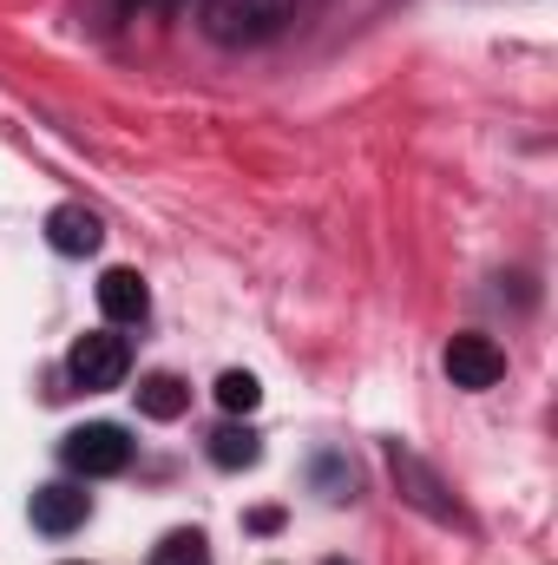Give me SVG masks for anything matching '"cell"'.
<instances>
[{
  "label": "cell",
  "mask_w": 558,
  "mask_h": 565,
  "mask_svg": "<svg viewBox=\"0 0 558 565\" xmlns=\"http://www.w3.org/2000/svg\"><path fill=\"white\" fill-rule=\"evenodd\" d=\"M126 369H132V349H126V335H112V329L79 335V342H73V355H66V375H73L86 395L119 388V382H126Z\"/></svg>",
  "instance_id": "cell-3"
},
{
  "label": "cell",
  "mask_w": 558,
  "mask_h": 565,
  "mask_svg": "<svg viewBox=\"0 0 558 565\" xmlns=\"http://www.w3.org/2000/svg\"><path fill=\"white\" fill-rule=\"evenodd\" d=\"M217 402H224L230 415H250V408L264 402V382H257L250 369H224V375H217Z\"/></svg>",
  "instance_id": "cell-11"
},
{
  "label": "cell",
  "mask_w": 558,
  "mask_h": 565,
  "mask_svg": "<svg viewBox=\"0 0 558 565\" xmlns=\"http://www.w3.org/2000/svg\"><path fill=\"white\" fill-rule=\"evenodd\" d=\"M191 408V388L178 382V375H144L139 382V415L144 422H178Z\"/></svg>",
  "instance_id": "cell-9"
},
{
  "label": "cell",
  "mask_w": 558,
  "mask_h": 565,
  "mask_svg": "<svg viewBox=\"0 0 558 565\" xmlns=\"http://www.w3.org/2000/svg\"><path fill=\"white\" fill-rule=\"evenodd\" d=\"M296 13V0H204V33L217 46H257L282 33V20Z\"/></svg>",
  "instance_id": "cell-1"
},
{
  "label": "cell",
  "mask_w": 558,
  "mask_h": 565,
  "mask_svg": "<svg viewBox=\"0 0 558 565\" xmlns=\"http://www.w3.org/2000/svg\"><path fill=\"white\" fill-rule=\"evenodd\" d=\"M132 7H139V0H106V7H99V26H119Z\"/></svg>",
  "instance_id": "cell-14"
},
{
  "label": "cell",
  "mask_w": 558,
  "mask_h": 565,
  "mask_svg": "<svg viewBox=\"0 0 558 565\" xmlns=\"http://www.w3.org/2000/svg\"><path fill=\"white\" fill-rule=\"evenodd\" d=\"M329 565H348V559H329Z\"/></svg>",
  "instance_id": "cell-15"
},
{
  "label": "cell",
  "mask_w": 558,
  "mask_h": 565,
  "mask_svg": "<svg viewBox=\"0 0 558 565\" xmlns=\"http://www.w3.org/2000/svg\"><path fill=\"white\" fill-rule=\"evenodd\" d=\"M26 513H33V526H40V533H53V540H60V533H73V526H86L93 500H86L79 487L53 480V487H33V507H26Z\"/></svg>",
  "instance_id": "cell-6"
},
{
  "label": "cell",
  "mask_w": 558,
  "mask_h": 565,
  "mask_svg": "<svg viewBox=\"0 0 558 565\" xmlns=\"http://www.w3.org/2000/svg\"><path fill=\"white\" fill-rule=\"evenodd\" d=\"M60 460L73 473H86V480H106V473L132 467V440H126V427H112V422H86L60 440Z\"/></svg>",
  "instance_id": "cell-2"
},
{
  "label": "cell",
  "mask_w": 558,
  "mask_h": 565,
  "mask_svg": "<svg viewBox=\"0 0 558 565\" xmlns=\"http://www.w3.org/2000/svg\"><path fill=\"white\" fill-rule=\"evenodd\" d=\"M388 467H395V487H401V500L420 507V513H433V520H447V526H466V513H460V500H447V480L408 454V447H388Z\"/></svg>",
  "instance_id": "cell-4"
},
{
  "label": "cell",
  "mask_w": 558,
  "mask_h": 565,
  "mask_svg": "<svg viewBox=\"0 0 558 565\" xmlns=\"http://www.w3.org/2000/svg\"><path fill=\"white\" fill-rule=\"evenodd\" d=\"M46 244H53L60 257H93V250L106 244V224H99L86 204H60V211L46 217Z\"/></svg>",
  "instance_id": "cell-7"
},
{
  "label": "cell",
  "mask_w": 558,
  "mask_h": 565,
  "mask_svg": "<svg viewBox=\"0 0 558 565\" xmlns=\"http://www.w3.org/2000/svg\"><path fill=\"white\" fill-rule=\"evenodd\" d=\"M99 309H106V322H144L151 316V289H144L139 270H106L99 277Z\"/></svg>",
  "instance_id": "cell-8"
},
{
  "label": "cell",
  "mask_w": 558,
  "mask_h": 565,
  "mask_svg": "<svg viewBox=\"0 0 558 565\" xmlns=\"http://www.w3.org/2000/svg\"><path fill=\"white\" fill-rule=\"evenodd\" d=\"M151 565H204V533H197V526H191V533H164L158 553H151Z\"/></svg>",
  "instance_id": "cell-12"
},
{
  "label": "cell",
  "mask_w": 558,
  "mask_h": 565,
  "mask_svg": "<svg viewBox=\"0 0 558 565\" xmlns=\"http://www.w3.org/2000/svg\"><path fill=\"white\" fill-rule=\"evenodd\" d=\"M315 480L329 487V500H342V493L355 487V473H342V460H315Z\"/></svg>",
  "instance_id": "cell-13"
},
{
  "label": "cell",
  "mask_w": 558,
  "mask_h": 565,
  "mask_svg": "<svg viewBox=\"0 0 558 565\" xmlns=\"http://www.w3.org/2000/svg\"><path fill=\"white\" fill-rule=\"evenodd\" d=\"M257 454H264V440H257V427H217L211 434V460L224 467V473H244V467H257Z\"/></svg>",
  "instance_id": "cell-10"
},
{
  "label": "cell",
  "mask_w": 558,
  "mask_h": 565,
  "mask_svg": "<svg viewBox=\"0 0 558 565\" xmlns=\"http://www.w3.org/2000/svg\"><path fill=\"white\" fill-rule=\"evenodd\" d=\"M500 375H506V355H500L486 335H453V342H447V382H453V388L480 395V388H493Z\"/></svg>",
  "instance_id": "cell-5"
}]
</instances>
